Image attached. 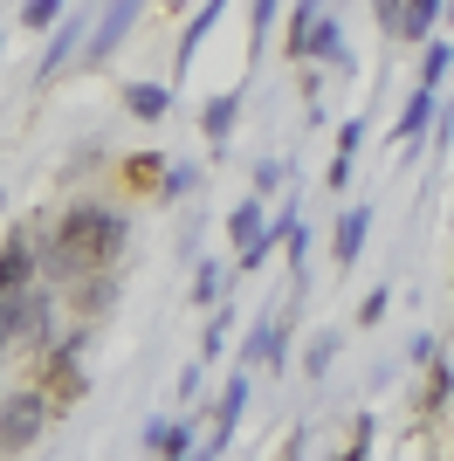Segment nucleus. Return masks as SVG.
I'll list each match as a JSON object with an SVG mask.
<instances>
[{
    "mask_svg": "<svg viewBox=\"0 0 454 461\" xmlns=\"http://www.w3.org/2000/svg\"><path fill=\"white\" fill-rule=\"evenodd\" d=\"M56 14H62V0H28V7H21V28H56Z\"/></svg>",
    "mask_w": 454,
    "mask_h": 461,
    "instance_id": "21",
    "label": "nucleus"
},
{
    "mask_svg": "<svg viewBox=\"0 0 454 461\" xmlns=\"http://www.w3.org/2000/svg\"><path fill=\"white\" fill-rule=\"evenodd\" d=\"M14 345V324H7V310H0V351Z\"/></svg>",
    "mask_w": 454,
    "mask_h": 461,
    "instance_id": "28",
    "label": "nucleus"
},
{
    "mask_svg": "<svg viewBox=\"0 0 454 461\" xmlns=\"http://www.w3.org/2000/svg\"><path fill=\"white\" fill-rule=\"evenodd\" d=\"M331 351H338V330H317V338H310V358H303V372H310V379H323V372H331Z\"/></svg>",
    "mask_w": 454,
    "mask_h": 461,
    "instance_id": "20",
    "label": "nucleus"
},
{
    "mask_svg": "<svg viewBox=\"0 0 454 461\" xmlns=\"http://www.w3.org/2000/svg\"><path fill=\"white\" fill-rule=\"evenodd\" d=\"M420 49H427V56H420V83H427V90H440V77H448V69H454V41L427 35V41H420Z\"/></svg>",
    "mask_w": 454,
    "mask_h": 461,
    "instance_id": "15",
    "label": "nucleus"
},
{
    "mask_svg": "<svg viewBox=\"0 0 454 461\" xmlns=\"http://www.w3.org/2000/svg\"><path fill=\"white\" fill-rule=\"evenodd\" d=\"M145 447L179 461V455H193V434H186V427H172V420H151V427H145Z\"/></svg>",
    "mask_w": 454,
    "mask_h": 461,
    "instance_id": "16",
    "label": "nucleus"
},
{
    "mask_svg": "<svg viewBox=\"0 0 454 461\" xmlns=\"http://www.w3.org/2000/svg\"><path fill=\"white\" fill-rule=\"evenodd\" d=\"M193 186H200V166H166V179H159V200H186Z\"/></svg>",
    "mask_w": 454,
    "mask_h": 461,
    "instance_id": "19",
    "label": "nucleus"
},
{
    "mask_svg": "<svg viewBox=\"0 0 454 461\" xmlns=\"http://www.w3.org/2000/svg\"><path fill=\"white\" fill-rule=\"evenodd\" d=\"M83 41H90V14L62 21V35L49 41V56H41V69H35V83H41V90H49V83H56L62 69H69V62H76V49H83Z\"/></svg>",
    "mask_w": 454,
    "mask_h": 461,
    "instance_id": "4",
    "label": "nucleus"
},
{
    "mask_svg": "<svg viewBox=\"0 0 454 461\" xmlns=\"http://www.w3.org/2000/svg\"><path fill=\"white\" fill-rule=\"evenodd\" d=\"M296 7H323V0H296Z\"/></svg>",
    "mask_w": 454,
    "mask_h": 461,
    "instance_id": "29",
    "label": "nucleus"
},
{
    "mask_svg": "<svg viewBox=\"0 0 454 461\" xmlns=\"http://www.w3.org/2000/svg\"><path fill=\"white\" fill-rule=\"evenodd\" d=\"M268 28H276V0H255V21H248V35H255V49L268 41Z\"/></svg>",
    "mask_w": 454,
    "mask_h": 461,
    "instance_id": "22",
    "label": "nucleus"
},
{
    "mask_svg": "<svg viewBox=\"0 0 454 461\" xmlns=\"http://www.w3.org/2000/svg\"><path fill=\"white\" fill-rule=\"evenodd\" d=\"M56 420V400L49 393H14V400L0 406V455H21V447H35Z\"/></svg>",
    "mask_w": 454,
    "mask_h": 461,
    "instance_id": "2",
    "label": "nucleus"
},
{
    "mask_svg": "<svg viewBox=\"0 0 454 461\" xmlns=\"http://www.w3.org/2000/svg\"><path fill=\"white\" fill-rule=\"evenodd\" d=\"M35 262H41L35 234H7V249H0V289H28L35 283Z\"/></svg>",
    "mask_w": 454,
    "mask_h": 461,
    "instance_id": "5",
    "label": "nucleus"
},
{
    "mask_svg": "<svg viewBox=\"0 0 454 461\" xmlns=\"http://www.w3.org/2000/svg\"><path fill=\"white\" fill-rule=\"evenodd\" d=\"M234 117H241V96H234V90L213 96L207 111H200V131H207V145H227V138H234Z\"/></svg>",
    "mask_w": 454,
    "mask_h": 461,
    "instance_id": "10",
    "label": "nucleus"
},
{
    "mask_svg": "<svg viewBox=\"0 0 454 461\" xmlns=\"http://www.w3.org/2000/svg\"><path fill=\"white\" fill-rule=\"evenodd\" d=\"M124 241H132V221L117 207H96V200H83V207H69L56 221V241L41 249V262L56 276H96L111 269L117 255H124Z\"/></svg>",
    "mask_w": 454,
    "mask_h": 461,
    "instance_id": "1",
    "label": "nucleus"
},
{
    "mask_svg": "<svg viewBox=\"0 0 454 461\" xmlns=\"http://www.w3.org/2000/svg\"><path fill=\"white\" fill-rule=\"evenodd\" d=\"M365 228H372V207H344L338 228H331V255H338V269H351L365 249Z\"/></svg>",
    "mask_w": 454,
    "mask_h": 461,
    "instance_id": "7",
    "label": "nucleus"
},
{
    "mask_svg": "<svg viewBox=\"0 0 454 461\" xmlns=\"http://www.w3.org/2000/svg\"><path fill=\"white\" fill-rule=\"evenodd\" d=\"M386 296H393V289H372V296H365V303H359V324H378V317H386Z\"/></svg>",
    "mask_w": 454,
    "mask_h": 461,
    "instance_id": "25",
    "label": "nucleus"
},
{
    "mask_svg": "<svg viewBox=\"0 0 454 461\" xmlns=\"http://www.w3.org/2000/svg\"><path fill=\"white\" fill-rule=\"evenodd\" d=\"M454 400V372L440 366V351L427 358V379H420V413H440V406Z\"/></svg>",
    "mask_w": 454,
    "mask_h": 461,
    "instance_id": "12",
    "label": "nucleus"
},
{
    "mask_svg": "<svg viewBox=\"0 0 454 461\" xmlns=\"http://www.w3.org/2000/svg\"><path fill=\"white\" fill-rule=\"evenodd\" d=\"M221 14H227V0H207V7H200V21H186V35H179V56H172L179 69H186V62L200 56V41H207V28H213Z\"/></svg>",
    "mask_w": 454,
    "mask_h": 461,
    "instance_id": "14",
    "label": "nucleus"
},
{
    "mask_svg": "<svg viewBox=\"0 0 454 461\" xmlns=\"http://www.w3.org/2000/svg\"><path fill=\"white\" fill-rule=\"evenodd\" d=\"M372 447V413H359V427H351V455H365Z\"/></svg>",
    "mask_w": 454,
    "mask_h": 461,
    "instance_id": "27",
    "label": "nucleus"
},
{
    "mask_svg": "<svg viewBox=\"0 0 454 461\" xmlns=\"http://www.w3.org/2000/svg\"><path fill=\"white\" fill-rule=\"evenodd\" d=\"M283 186V166H276V158H262V166H255V193H276Z\"/></svg>",
    "mask_w": 454,
    "mask_h": 461,
    "instance_id": "24",
    "label": "nucleus"
},
{
    "mask_svg": "<svg viewBox=\"0 0 454 461\" xmlns=\"http://www.w3.org/2000/svg\"><path fill=\"white\" fill-rule=\"evenodd\" d=\"M241 406H248V379L234 372V379L221 385V400L207 406V413H213V441H207V455H213V447H227V434H234V420H241Z\"/></svg>",
    "mask_w": 454,
    "mask_h": 461,
    "instance_id": "8",
    "label": "nucleus"
},
{
    "mask_svg": "<svg viewBox=\"0 0 454 461\" xmlns=\"http://www.w3.org/2000/svg\"><path fill=\"white\" fill-rule=\"evenodd\" d=\"M440 7H448V0H406V21H399L393 41H427V35H434V21H440Z\"/></svg>",
    "mask_w": 454,
    "mask_h": 461,
    "instance_id": "13",
    "label": "nucleus"
},
{
    "mask_svg": "<svg viewBox=\"0 0 454 461\" xmlns=\"http://www.w3.org/2000/svg\"><path fill=\"white\" fill-rule=\"evenodd\" d=\"M124 179H132V186H145V193H159L166 158H159V152H132V158H124Z\"/></svg>",
    "mask_w": 454,
    "mask_h": 461,
    "instance_id": "18",
    "label": "nucleus"
},
{
    "mask_svg": "<svg viewBox=\"0 0 454 461\" xmlns=\"http://www.w3.org/2000/svg\"><path fill=\"white\" fill-rule=\"evenodd\" d=\"M138 21V0H104V14L90 21V41H83V62L90 69H104V62L117 56V41H124V28Z\"/></svg>",
    "mask_w": 454,
    "mask_h": 461,
    "instance_id": "3",
    "label": "nucleus"
},
{
    "mask_svg": "<svg viewBox=\"0 0 454 461\" xmlns=\"http://www.w3.org/2000/svg\"><path fill=\"white\" fill-rule=\"evenodd\" d=\"M296 62H344V28H338V14H310V35H303V56Z\"/></svg>",
    "mask_w": 454,
    "mask_h": 461,
    "instance_id": "6",
    "label": "nucleus"
},
{
    "mask_svg": "<svg viewBox=\"0 0 454 461\" xmlns=\"http://www.w3.org/2000/svg\"><path fill=\"white\" fill-rule=\"evenodd\" d=\"M359 145H365V124H344V131H338V152H331V158H351Z\"/></svg>",
    "mask_w": 454,
    "mask_h": 461,
    "instance_id": "26",
    "label": "nucleus"
},
{
    "mask_svg": "<svg viewBox=\"0 0 454 461\" xmlns=\"http://www.w3.org/2000/svg\"><path fill=\"white\" fill-rule=\"evenodd\" d=\"M434 117H440V90H427V83H420V90L406 96V111H399L393 138H399V145H413V138L427 131V124H434Z\"/></svg>",
    "mask_w": 454,
    "mask_h": 461,
    "instance_id": "9",
    "label": "nucleus"
},
{
    "mask_svg": "<svg viewBox=\"0 0 454 461\" xmlns=\"http://www.w3.org/2000/svg\"><path fill=\"white\" fill-rule=\"evenodd\" d=\"M372 14H378V28H386V35H399V21H406V0H372Z\"/></svg>",
    "mask_w": 454,
    "mask_h": 461,
    "instance_id": "23",
    "label": "nucleus"
},
{
    "mask_svg": "<svg viewBox=\"0 0 454 461\" xmlns=\"http://www.w3.org/2000/svg\"><path fill=\"white\" fill-rule=\"evenodd\" d=\"M221 289H227V269H221V262H200V269H193V303H200V310L221 303Z\"/></svg>",
    "mask_w": 454,
    "mask_h": 461,
    "instance_id": "17",
    "label": "nucleus"
},
{
    "mask_svg": "<svg viewBox=\"0 0 454 461\" xmlns=\"http://www.w3.org/2000/svg\"><path fill=\"white\" fill-rule=\"evenodd\" d=\"M124 111L145 117V124H159V117L172 111V90H166V83H132V90H124Z\"/></svg>",
    "mask_w": 454,
    "mask_h": 461,
    "instance_id": "11",
    "label": "nucleus"
}]
</instances>
